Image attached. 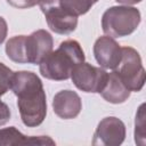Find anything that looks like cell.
<instances>
[{
    "instance_id": "cell-9",
    "label": "cell",
    "mask_w": 146,
    "mask_h": 146,
    "mask_svg": "<svg viewBox=\"0 0 146 146\" xmlns=\"http://www.w3.org/2000/svg\"><path fill=\"white\" fill-rule=\"evenodd\" d=\"M94 55L102 67L114 70L121 60L122 50L113 38L104 35L96 40L94 44Z\"/></svg>"
},
{
    "instance_id": "cell-19",
    "label": "cell",
    "mask_w": 146,
    "mask_h": 146,
    "mask_svg": "<svg viewBox=\"0 0 146 146\" xmlns=\"http://www.w3.org/2000/svg\"><path fill=\"white\" fill-rule=\"evenodd\" d=\"M116 2L119 3H123L125 6H130V5H136V3H139L140 1L143 0H115Z\"/></svg>"
},
{
    "instance_id": "cell-7",
    "label": "cell",
    "mask_w": 146,
    "mask_h": 146,
    "mask_svg": "<svg viewBox=\"0 0 146 146\" xmlns=\"http://www.w3.org/2000/svg\"><path fill=\"white\" fill-rule=\"evenodd\" d=\"M125 138V125L124 123L115 117L107 116L103 119L94 133L92 145L99 146H119Z\"/></svg>"
},
{
    "instance_id": "cell-12",
    "label": "cell",
    "mask_w": 146,
    "mask_h": 146,
    "mask_svg": "<svg viewBox=\"0 0 146 146\" xmlns=\"http://www.w3.org/2000/svg\"><path fill=\"white\" fill-rule=\"evenodd\" d=\"M130 92L131 91L124 86V83L121 81L117 73L113 71L108 73L106 84L100 91V95L108 103L121 104V103H124L129 98Z\"/></svg>"
},
{
    "instance_id": "cell-8",
    "label": "cell",
    "mask_w": 146,
    "mask_h": 146,
    "mask_svg": "<svg viewBox=\"0 0 146 146\" xmlns=\"http://www.w3.org/2000/svg\"><path fill=\"white\" fill-rule=\"evenodd\" d=\"M25 44L27 63L40 64L41 60L52 50L54 40L48 31L36 30L26 36Z\"/></svg>"
},
{
    "instance_id": "cell-17",
    "label": "cell",
    "mask_w": 146,
    "mask_h": 146,
    "mask_svg": "<svg viewBox=\"0 0 146 146\" xmlns=\"http://www.w3.org/2000/svg\"><path fill=\"white\" fill-rule=\"evenodd\" d=\"M10 116H11V113L9 107L7 106L6 103H3L0 99V125L6 124L10 120Z\"/></svg>"
},
{
    "instance_id": "cell-1",
    "label": "cell",
    "mask_w": 146,
    "mask_h": 146,
    "mask_svg": "<svg viewBox=\"0 0 146 146\" xmlns=\"http://www.w3.org/2000/svg\"><path fill=\"white\" fill-rule=\"evenodd\" d=\"M10 89L17 97V106L24 125H40L47 114L46 92L40 78L30 71L14 72Z\"/></svg>"
},
{
    "instance_id": "cell-14",
    "label": "cell",
    "mask_w": 146,
    "mask_h": 146,
    "mask_svg": "<svg viewBox=\"0 0 146 146\" xmlns=\"http://www.w3.org/2000/svg\"><path fill=\"white\" fill-rule=\"evenodd\" d=\"M98 0H63V6L73 16L84 15Z\"/></svg>"
},
{
    "instance_id": "cell-10",
    "label": "cell",
    "mask_w": 146,
    "mask_h": 146,
    "mask_svg": "<svg viewBox=\"0 0 146 146\" xmlns=\"http://www.w3.org/2000/svg\"><path fill=\"white\" fill-rule=\"evenodd\" d=\"M52 110L54 113L60 119H74L82 110L81 98L75 91L72 90L58 91L52 99Z\"/></svg>"
},
{
    "instance_id": "cell-16",
    "label": "cell",
    "mask_w": 146,
    "mask_h": 146,
    "mask_svg": "<svg viewBox=\"0 0 146 146\" xmlns=\"http://www.w3.org/2000/svg\"><path fill=\"white\" fill-rule=\"evenodd\" d=\"M10 6L18 8V9H25V8H31L35 6L39 0H6Z\"/></svg>"
},
{
    "instance_id": "cell-11",
    "label": "cell",
    "mask_w": 146,
    "mask_h": 146,
    "mask_svg": "<svg viewBox=\"0 0 146 146\" xmlns=\"http://www.w3.org/2000/svg\"><path fill=\"white\" fill-rule=\"evenodd\" d=\"M10 145H55V141L47 136H25L15 127L0 129V146Z\"/></svg>"
},
{
    "instance_id": "cell-4",
    "label": "cell",
    "mask_w": 146,
    "mask_h": 146,
    "mask_svg": "<svg viewBox=\"0 0 146 146\" xmlns=\"http://www.w3.org/2000/svg\"><path fill=\"white\" fill-rule=\"evenodd\" d=\"M122 56L114 71L130 91H140L145 84V68L139 52L131 47H121Z\"/></svg>"
},
{
    "instance_id": "cell-6",
    "label": "cell",
    "mask_w": 146,
    "mask_h": 146,
    "mask_svg": "<svg viewBox=\"0 0 146 146\" xmlns=\"http://www.w3.org/2000/svg\"><path fill=\"white\" fill-rule=\"evenodd\" d=\"M108 73L100 67L89 63H79L74 66L71 73V79L74 86L84 92H98L106 84Z\"/></svg>"
},
{
    "instance_id": "cell-3",
    "label": "cell",
    "mask_w": 146,
    "mask_h": 146,
    "mask_svg": "<svg viewBox=\"0 0 146 146\" xmlns=\"http://www.w3.org/2000/svg\"><path fill=\"white\" fill-rule=\"evenodd\" d=\"M140 23V11L135 7L114 6L105 10L102 27L111 38H122L135 32Z\"/></svg>"
},
{
    "instance_id": "cell-5",
    "label": "cell",
    "mask_w": 146,
    "mask_h": 146,
    "mask_svg": "<svg viewBox=\"0 0 146 146\" xmlns=\"http://www.w3.org/2000/svg\"><path fill=\"white\" fill-rule=\"evenodd\" d=\"M49 29L57 34H70L78 25V17L71 15L63 6V0H39Z\"/></svg>"
},
{
    "instance_id": "cell-13",
    "label": "cell",
    "mask_w": 146,
    "mask_h": 146,
    "mask_svg": "<svg viewBox=\"0 0 146 146\" xmlns=\"http://www.w3.org/2000/svg\"><path fill=\"white\" fill-rule=\"evenodd\" d=\"M26 35H16L10 38L6 43V54L8 58L15 63L26 64V44H25Z\"/></svg>"
},
{
    "instance_id": "cell-18",
    "label": "cell",
    "mask_w": 146,
    "mask_h": 146,
    "mask_svg": "<svg viewBox=\"0 0 146 146\" xmlns=\"http://www.w3.org/2000/svg\"><path fill=\"white\" fill-rule=\"evenodd\" d=\"M7 32H8V26H7V22L3 17L0 16V44L5 41L6 36H7Z\"/></svg>"
},
{
    "instance_id": "cell-15",
    "label": "cell",
    "mask_w": 146,
    "mask_h": 146,
    "mask_svg": "<svg viewBox=\"0 0 146 146\" xmlns=\"http://www.w3.org/2000/svg\"><path fill=\"white\" fill-rule=\"evenodd\" d=\"M13 74L14 72L8 66H6L3 63H0V97L10 89Z\"/></svg>"
},
{
    "instance_id": "cell-2",
    "label": "cell",
    "mask_w": 146,
    "mask_h": 146,
    "mask_svg": "<svg viewBox=\"0 0 146 146\" xmlns=\"http://www.w3.org/2000/svg\"><path fill=\"white\" fill-rule=\"evenodd\" d=\"M84 62V52L76 40H65L60 42L56 50H51L39 64L40 73L43 78L63 81L71 78L72 70L79 63Z\"/></svg>"
}]
</instances>
